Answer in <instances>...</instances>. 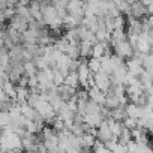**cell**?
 <instances>
[{
  "label": "cell",
  "mask_w": 153,
  "mask_h": 153,
  "mask_svg": "<svg viewBox=\"0 0 153 153\" xmlns=\"http://www.w3.org/2000/svg\"><path fill=\"white\" fill-rule=\"evenodd\" d=\"M3 15H5V18H6V20H11V18L15 15V9L8 6V8H5V9H3Z\"/></svg>",
  "instance_id": "32"
},
{
  "label": "cell",
  "mask_w": 153,
  "mask_h": 153,
  "mask_svg": "<svg viewBox=\"0 0 153 153\" xmlns=\"http://www.w3.org/2000/svg\"><path fill=\"white\" fill-rule=\"evenodd\" d=\"M3 39H5V30H0V47H3Z\"/></svg>",
  "instance_id": "36"
},
{
  "label": "cell",
  "mask_w": 153,
  "mask_h": 153,
  "mask_svg": "<svg viewBox=\"0 0 153 153\" xmlns=\"http://www.w3.org/2000/svg\"><path fill=\"white\" fill-rule=\"evenodd\" d=\"M57 93H59V96H60L63 101H69L71 98L75 96L76 89H75V87H71V86H68V84H60V86H57Z\"/></svg>",
  "instance_id": "12"
},
{
  "label": "cell",
  "mask_w": 153,
  "mask_h": 153,
  "mask_svg": "<svg viewBox=\"0 0 153 153\" xmlns=\"http://www.w3.org/2000/svg\"><path fill=\"white\" fill-rule=\"evenodd\" d=\"M108 117H110V119H113V120H116V122H123V119L126 117L125 107L119 105L117 108H114V110H110V111H108Z\"/></svg>",
  "instance_id": "16"
},
{
  "label": "cell",
  "mask_w": 153,
  "mask_h": 153,
  "mask_svg": "<svg viewBox=\"0 0 153 153\" xmlns=\"http://www.w3.org/2000/svg\"><path fill=\"white\" fill-rule=\"evenodd\" d=\"M87 95H89V99L99 104V105H104L105 102V93L102 90H99L96 86H92L90 89H87Z\"/></svg>",
  "instance_id": "11"
},
{
  "label": "cell",
  "mask_w": 153,
  "mask_h": 153,
  "mask_svg": "<svg viewBox=\"0 0 153 153\" xmlns=\"http://www.w3.org/2000/svg\"><path fill=\"white\" fill-rule=\"evenodd\" d=\"M24 63V75L27 76V78H30V76H36L38 74V68L33 62H23Z\"/></svg>",
  "instance_id": "25"
},
{
  "label": "cell",
  "mask_w": 153,
  "mask_h": 153,
  "mask_svg": "<svg viewBox=\"0 0 153 153\" xmlns=\"http://www.w3.org/2000/svg\"><path fill=\"white\" fill-rule=\"evenodd\" d=\"M35 111L42 117V120H44L45 123H50V122L56 117V111L53 110V107L50 105V102H47V101H44V99L36 104Z\"/></svg>",
  "instance_id": "4"
},
{
  "label": "cell",
  "mask_w": 153,
  "mask_h": 153,
  "mask_svg": "<svg viewBox=\"0 0 153 153\" xmlns=\"http://www.w3.org/2000/svg\"><path fill=\"white\" fill-rule=\"evenodd\" d=\"M99 62H101V69L104 72H107L108 75H111L116 69H119L120 66L125 65V60L117 57L116 54H105L104 57L99 59Z\"/></svg>",
  "instance_id": "1"
},
{
  "label": "cell",
  "mask_w": 153,
  "mask_h": 153,
  "mask_svg": "<svg viewBox=\"0 0 153 153\" xmlns=\"http://www.w3.org/2000/svg\"><path fill=\"white\" fill-rule=\"evenodd\" d=\"M138 78V81L141 83V86L143 87H149V86H152V72H149V71H141V74L137 76Z\"/></svg>",
  "instance_id": "22"
},
{
  "label": "cell",
  "mask_w": 153,
  "mask_h": 153,
  "mask_svg": "<svg viewBox=\"0 0 153 153\" xmlns=\"http://www.w3.org/2000/svg\"><path fill=\"white\" fill-rule=\"evenodd\" d=\"M122 123H123V126H125L126 129H129V131H132V129H135V128L138 126L137 119H131V117H125Z\"/></svg>",
  "instance_id": "30"
},
{
  "label": "cell",
  "mask_w": 153,
  "mask_h": 153,
  "mask_svg": "<svg viewBox=\"0 0 153 153\" xmlns=\"http://www.w3.org/2000/svg\"><path fill=\"white\" fill-rule=\"evenodd\" d=\"M20 113H21V116H23L24 119H27V120H32V119L35 117V114H36L35 108L30 107L29 104H21V105H20Z\"/></svg>",
  "instance_id": "19"
},
{
  "label": "cell",
  "mask_w": 153,
  "mask_h": 153,
  "mask_svg": "<svg viewBox=\"0 0 153 153\" xmlns=\"http://www.w3.org/2000/svg\"><path fill=\"white\" fill-rule=\"evenodd\" d=\"M9 27L14 29V30H17L18 33H24L29 29V23H27V20H24V18H21L18 15H14L9 20Z\"/></svg>",
  "instance_id": "10"
},
{
  "label": "cell",
  "mask_w": 153,
  "mask_h": 153,
  "mask_svg": "<svg viewBox=\"0 0 153 153\" xmlns=\"http://www.w3.org/2000/svg\"><path fill=\"white\" fill-rule=\"evenodd\" d=\"M113 50H114V54L117 56V57H120V59H131L132 56H134V50H132V47L129 45V42L128 41H120V42H117L114 47H113Z\"/></svg>",
  "instance_id": "5"
},
{
  "label": "cell",
  "mask_w": 153,
  "mask_h": 153,
  "mask_svg": "<svg viewBox=\"0 0 153 153\" xmlns=\"http://www.w3.org/2000/svg\"><path fill=\"white\" fill-rule=\"evenodd\" d=\"M6 98V95H5V92H3V89H2V84H0V101H3Z\"/></svg>",
  "instance_id": "39"
},
{
  "label": "cell",
  "mask_w": 153,
  "mask_h": 153,
  "mask_svg": "<svg viewBox=\"0 0 153 153\" xmlns=\"http://www.w3.org/2000/svg\"><path fill=\"white\" fill-rule=\"evenodd\" d=\"M23 53H24V47L21 44L14 45L11 50H8L9 60H12V62H23Z\"/></svg>",
  "instance_id": "14"
},
{
  "label": "cell",
  "mask_w": 153,
  "mask_h": 153,
  "mask_svg": "<svg viewBox=\"0 0 153 153\" xmlns=\"http://www.w3.org/2000/svg\"><path fill=\"white\" fill-rule=\"evenodd\" d=\"M141 66H143L144 71L152 72V68H153V56H152L150 53L141 54Z\"/></svg>",
  "instance_id": "23"
},
{
  "label": "cell",
  "mask_w": 153,
  "mask_h": 153,
  "mask_svg": "<svg viewBox=\"0 0 153 153\" xmlns=\"http://www.w3.org/2000/svg\"><path fill=\"white\" fill-rule=\"evenodd\" d=\"M95 138L98 141H101V143H107L108 140L113 138V134H111V131L108 128V123L105 120L98 126V131H95Z\"/></svg>",
  "instance_id": "8"
},
{
  "label": "cell",
  "mask_w": 153,
  "mask_h": 153,
  "mask_svg": "<svg viewBox=\"0 0 153 153\" xmlns=\"http://www.w3.org/2000/svg\"><path fill=\"white\" fill-rule=\"evenodd\" d=\"M126 17H132L134 20H143L144 17H147V11H146V6H143L138 0L135 3L129 5V14Z\"/></svg>",
  "instance_id": "6"
},
{
  "label": "cell",
  "mask_w": 153,
  "mask_h": 153,
  "mask_svg": "<svg viewBox=\"0 0 153 153\" xmlns=\"http://www.w3.org/2000/svg\"><path fill=\"white\" fill-rule=\"evenodd\" d=\"M125 2H126V3H129V5H132V3H135V2H137V0H125Z\"/></svg>",
  "instance_id": "41"
},
{
  "label": "cell",
  "mask_w": 153,
  "mask_h": 153,
  "mask_svg": "<svg viewBox=\"0 0 153 153\" xmlns=\"http://www.w3.org/2000/svg\"><path fill=\"white\" fill-rule=\"evenodd\" d=\"M63 84H68V86L75 87V89L80 86L78 75H76V72H75V71H69V72L65 75V81H63Z\"/></svg>",
  "instance_id": "17"
},
{
  "label": "cell",
  "mask_w": 153,
  "mask_h": 153,
  "mask_svg": "<svg viewBox=\"0 0 153 153\" xmlns=\"http://www.w3.org/2000/svg\"><path fill=\"white\" fill-rule=\"evenodd\" d=\"M92 44L90 42H86V41H80L78 42V53H80V59H86V57H90L92 54Z\"/></svg>",
  "instance_id": "18"
},
{
  "label": "cell",
  "mask_w": 153,
  "mask_h": 153,
  "mask_svg": "<svg viewBox=\"0 0 153 153\" xmlns=\"http://www.w3.org/2000/svg\"><path fill=\"white\" fill-rule=\"evenodd\" d=\"M80 140H81V149H83V147H86V149H92V146H93L95 141H96L95 135H93V134H89V132L83 134V135L80 137Z\"/></svg>",
  "instance_id": "21"
},
{
  "label": "cell",
  "mask_w": 153,
  "mask_h": 153,
  "mask_svg": "<svg viewBox=\"0 0 153 153\" xmlns=\"http://www.w3.org/2000/svg\"><path fill=\"white\" fill-rule=\"evenodd\" d=\"M87 66H89V69H90L92 74L101 71V62H99V59H93V57H90V60H87Z\"/></svg>",
  "instance_id": "28"
},
{
  "label": "cell",
  "mask_w": 153,
  "mask_h": 153,
  "mask_svg": "<svg viewBox=\"0 0 153 153\" xmlns=\"http://www.w3.org/2000/svg\"><path fill=\"white\" fill-rule=\"evenodd\" d=\"M95 38L98 42H105V41H110V32H107L105 29H98L95 32Z\"/></svg>",
  "instance_id": "26"
},
{
  "label": "cell",
  "mask_w": 153,
  "mask_h": 153,
  "mask_svg": "<svg viewBox=\"0 0 153 153\" xmlns=\"http://www.w3.org/2000/svg\"><path fill=\"white\" fill-rule=\"evenodd\" d=\"M5 21H6V18H5V15H3V11H0V26H3Z\"/></svg>",
  "instance_id": "38"
},
{
  "label": "cell",
  "mask_w": 153,
  "mask_h": 153,
  "mask_svg": "<svg viewBox=\"0 0 153 153\" xmlns=\"http://www.w3.org/2000/svg\"><path fill=\"white\" fill-rule=\"evenodd\" d=\"M6 3H8L9 8H14V6L18 3V0H6Z\"/></svg>",
  "instance_id": "35"
},
{
  "label": "cell",
  "mask_w": 153,
  "mask_h": 153,
  "mask_svg": "<svg viewBox=\"0 0 153 153\" xmlns=\"http://www.w3.org/2000/svg\"><path fill=\"white\" fill-rule=\"evenodd\" d=\"M0 129H2V128H0Z\"/></svg>",
  "instance_id": "43"
},
{
  "label": "cell",
  "mask_w": 153,
  "mask_h": 153,
  "mask_svg": "<svg viewBox=\"0 0 153 153\" xmlns=\"http://www.w3.org/2000/svg\"><path fill=\"white\" fill-rule=\"evenodd\" d=\"M2 89H3V92H5V95H6L8 98L15 99V84H14V83H11L9 80H5V81L2 83Z\"/></svg>",
  "instance_id": "20"
},
{
  "label": "cell",
  "mask_w": 153,
  "mask_h": 153,
  "mask_svg": "<svg viewBox=\"0 0 153 153\" xmlns=\"http://www.w3.org/2000/svg\"><path fill=\"white\" fill-rule=\"evenodd\" d=\"M105 54H110V42H108V41L93 44L90 57H93V59H101V57H104Z\"/></svg>",
  "instance_id": "7"
},
{
  "label": "cell",
  "mask_w": 153,
  "mask_h": 153,
  "mask_svg": "<svg viewBox=\"0 0 153 153\" xmlns=\"http://www.w3.org/2000/svg\"><path fill=\"white\" fill-rule=\"evenodd\" d=\"M2 27H3V26H0V29H2Z\"/></svg>",
  "instance_id": "42"
},
{
  "label": "cell",
  "mask_w": 153,
  "mask_h": 153,
  "mask_svg": "<svg viewBox=\"0 0 153 153\" xmlns=\"http://www.w3.org/2000/svg\"><path fill=\"white\" fill-rule=\"evenodd\" d=\"M9 125H11L9 113L8 111H0V128H6Z\"/></svg>",
  "instance_id": "29"
},
{
  "label": "cell",
  "mask_w": 153,
  "mask_h": 153,
  "mask_svg": "<svg viewBox=\"0 0 153 153\" xmlns=\"http://www.w3.org/2000/svg\"><path fill=\"white\" fill-rule=\"evenodd\" d=\"M138 2H140L143 6H150V5H153V0H138Z\"/></svg>",
  "instance_id": "34"
},
{
  "label": "cell",
  "mask_w": 153,
  "mask_h": 153,
  "mask_svg": "<svg viewBox=\"0 0 153 153\" xmlns=\"http://www.w3.org/2000/svg\"><path fill=\"white\" fill-rule=\"evenodd\" d=\"M66 11L69 15L75 17V18H83L84 12H83V0H74V2H69L66 6Z\"/></svg>",
  "instance_id": "9"
},
{
  "label": "cell",
  "mask_w": 153,
  "mask_h": 153,
  "mask_svg": "<svg viewBox=\"0 0 153 153\" xmlns=\"http://www.w3.org/2000/svg\"><path fill=\"white\" fill-rule=\"evenodd\" d=\"M5 80H8V75H6V68H3L0 65V84H2Z\"/></svg>",
  "instance_id": "33"
},
{
  "label": "cell",
  "mask_w": 153,
  "mask_h": 153,
  "mask_svg": "<svg viewBox=\"0 0 153 153\" xmlns=\"http://www.w3.org/2000/svg\"><path fill=\"white\" fill-rule=\"evenodd\" d=\"M5 8H8V3H6V0H0V11H3Z\"/></svg>",
  "instance_id": "37"
},
{
  "label": "cell",
  "mask_w": 153,
  "mask_h": 153,
  "mask_svg": "<svg viewBox=\"0 0 153 153\" xmlns=\"http://www.w3.org/2000/svg\"><path fill=\"white\" fill-rule=\"evenodd\" d=\"M125 111H126V117H131V119H140L144 113V108L143 107H138L137 104L131 102V104H126L125 105Z\"/></svg>",
  "instance_id": "13"
},
{
  "label": "cell",
  "mask_w": 153,
  "mask_h": 153,
  "mask_svg": "<svg viewBox=\"0 0 153 153\" xmlns=\"http://www.w3.org/2000/svg\"><path fill=\"white\" fill-rule=\"evenodd\" d=\"M29 87H20V86H15V102L17 104H26L27 102V98H29Z\"/></svg>",
  "instance_id": "15"
},
{
  "label": "cell",
  "mask_w": 153,
  "mask_h": 153,
  "mask_svg": "<svg viewBox=\"0 0 153 153\" xmlns=\"http://www.w3.org/2000/svg\"><path fill=\"white\" fill-rule=\"evenodd\" d=\"M14 9H15V15H18V17H21V18H24V20H30L32 17H30V12H29V6H23V5H15L14 6Z\"/></svg>",
  "instance_id": "24"
},
{
  "label": "cell",
  "mask_w": 153,
  "mask_h": 153,
  "mask_svg": "<svg viewBox=\"0 0 153 153\" xmlns=\"http://www.w3.org/2000/svg\"><path fill=\"white\" fill-rule=\"evenodd\" d=\"M113 27L114 29H125V18H123V15L113 17Z\"/></svg>",
  "instance_id": "31"
},
{
  "label": "cell",
  "mask_w": 153,
  "mask_h": 153,
  "mask_svg": "<svg viewBox=\"0 0 153 153\" xmlns=\"http://www.w3.org/2000/svg\"><path fill=\"white\" fill-rule=\"evenodd\" d=\"M110 2H113V3H114V5L117 6L119 3H122V2H123V0H110Z\"/></svg>",
  "instance_id": "40"
},
{
  "label": "cell",
  "mask_w": 153,
  "mask_h": 153,
  "mask_svg": "<svg viewBox=\"0 0 153 153\" xmlns=\"http://www.w3.org/2000/svg\"><path fill=\"white\" fill-rule=\"evenodd\" d=\"M92 153H111L107 147H105V144L104 143H101V141H95V144L92 146Z\"/></svg>",
  "instance_id": "27"
},
{
  "label": "cell",
  "mask_w": 153,
  "mask_h": 153,
  "mask_svg": "<svg viewBox=\"0 0 153 153\" xmlns=\"http://www.w3.org/2000/svg\"><path fill=\"white\" fill-rule=\"evenodd\" d=\"M93 86H96L99 90H102L104 93L111 90V78L107 72H104L102 69L93 74Z\"/></svg>",
  "instance_id": "2"
},
{
  "label": "cell",
  "mask_w": 153,
  "mask_h": 153,
  "mask_svg": "<svg viewBox=\"0 0 153 153\" xmlns=\"http://www.w3.org/2000/svg\"><path fill=\"white\" fill-rule=\"evenodd\" d=\"M8 80L11 83H18V80L21 76H24V63L23 62H9V66H8Z\"/></svg>",
  "instance_id": "3"
}]
</instances>
